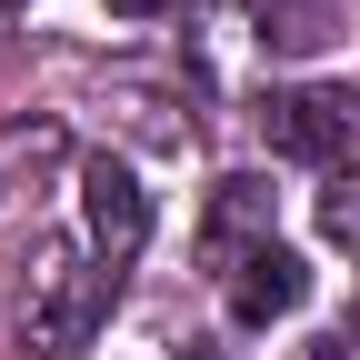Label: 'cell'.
I'll return each instance as SVG.
<instances>
[{
  "label": "cell",
  "mask_w": 360,
  "mask_h": 360,
  "mask_svg": "<svg viewBox=\"0 0 360 360\" xmlns=\"http://www.w3.org/2000/svg\"><path fill=\"white\" fill-rule=\"evenodd\" d=\"M321 231L340 250H360V180H330V191H321Z\"/></svg>",
  "instance_id": "obj_5"
},
{
  "label": "cell",
  "mask_w": 360,
  "mask_h": 360,
  "mask_svg": "<svg viewBox=\"0 0 360 360\" xmlns=\"http://www.w3.org/2000/svg\"><path fill=\"white\" fill-rule=\"evenodd\" d=\"M80 220H90V240L110 260H130L150 240V191L130 180V160H80Z\"/></svg>",
  "instance_id": "obj_3"
},
{
  "label": "cell",
  "mask_w": 360,
  "mask_h": 360,
  "mask_svg": "<svg viewBox=\"0 0 360 360\" xmlns=\"http://www.w3.org/2000/svg\"><path fill=\"white\" fill-rule=\"evenodd\" d=\"M260 130H270L281 160H340L350 150V101H340V90H270Z\"/></svg>",
  "instance_id": "obj_1"
},
{
  "label": "cell",
  "mask_w": 360,
  "mask_h": 360,
  "mask_svg": "<svg viewBox=\"0 0 360 360\" xmlns=\"http://www.w3.org/2000/svg\"><path fill=\"white\" fill-rule=\"evenodd\" d=\"M110 11H120V20H160L170 0H110Z\"/></svg>",
  "instance_id": "obj_6"
},
{
  "label": "cell",
  "mask_w": 360,
  "mask_h": 360,
  "mask_svg": "<svg viewBox=\"0 0 360 360\" xmlns=\"http://www.w3.org/2000/svg\"><path fill=\"white\" fill-rule=\"evenodd\" d=\"M240 231H260V240H270V191H260L250 170H240V180H220V200H210V250H231Z\"/></svg>",
  "instance_id": "obj_4"
},
{
  "label": "cell",
  "mask_w": 360,
  "mask_h": 360,
  "mask_svg": "<svg viewBox=\"0 0 360 360\" xmlns=\"http://www.w3.org/2000/svg\"><path fill=\"white\" fill-rule=\"evenodd\" d=\"M300 300H310V260H300V250L260 240V250H240V260H231V321H240V330L290 321Z\"/></svg>",
  "instance_id": "obj_2"
}]
</instances>
